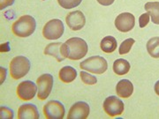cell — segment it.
Here are the masks:
<instances>
[{
    "mask_svg": "<svg viewBox=\"0 0 159 119\" xmlns=\"http://www.w3.org/2000/svg\"><path fill=\"white\" fill-rule=\"evenodd\" d=\"M36 29V21L31 15H23L12 24L11 31L18 37H29Z\"/></svg>",
    "mask_w": 159,
    "mask_h": 119,
    "instance_id": "obj_1",
    "label": "cell"
},
{
    "mask_svg": "<svg viewBox=\"0 0 159 119\" xmlns=\"http://www.w3.org/2000/svg\"><path fill=\"white\" fill-rule=\"evenodd\" d=\"M66 43L69 50L68 58L71 60H80L84 57L88 53L89 46L85 41L80 37H72Z\"/></svg>",
    "mask_w": 159,
    "mask_h": 119,
    "instance_id": "obj_2",
    "label": "cell"
},
{
    "mask_svg": "<svg viewBox=\"0 0 159 119\" xmlns=\"http://www.w3.org/2000/svg\"><path fill=\"white\" fill-rule=\"evenodd\" d=\"M80 67L81 70L88 71L91 73L102 74L108 69V63L104 57L94 56L82 61L80 64Z\"/></svg>",
    "mask_w": 159,
    "mask_h": 119,
    "instance_id": "obj_3",
    "label": "cell"
},
{
    "mask_svg": "<svg viewBox=\"0 0 159 119\" xmlns=\"http://www.w3.org/2000/svg\"><path fill=\"white\" fill-rule=\"evenodd\" d=\"M31 67L30 61L27 57L18 56L13 57L10 63V74L14 79H20L29 73Z\"/></svg>",
    "mask_w": 159,
    "mask_h": 119,
    "instance_id": "obj_4",
    "label": "cell"
},
{
    "mask_svg": "<svg viewBox=\"0 0 159 119\" xmlns=\"http://www.w3.org/2000/svg\"><path fill=\"white\" fill-rule=\"evenodd\" d=\"M65 27L58 19H53L46 23L43 29V35L47 40L59 39L64 34Z\"/></svg>",
    "mask_w": 159,
    "mask_h": 119,
    "instance_id": "obj_5",
    "label": "cell"
},
{
    "mask_svg": "<svg viewBox=\"0 0 159 119\" xmlns=\"http://www.w3.org/2000/svg\"><path fill=\"white\" fill-rule=\"evenodd\" d=\"M43 53L45 55L55 57L58 62H62L66 58H68L69 50L66 42H52L46 46Z\"/></svg>",
    "mask_w": 159,
    "mask_h": 119,
    "instance_id": "obj_6",
    "label": "cell"
},
{
    "mask_svg": "<svg viewBox=\"0 0 159 119\" xmlns=\"http://www.w3.org/2000/svg\"><path fill=\"white\" fill-rule=\"evenodd\" d=\"M103 110L105 111V113L111 117H114L116 116H119L124 112L125 109V105L124 102H122L120 99H119L117 96L107 97L102 104Z\"/></svg>",
    "mask_w": 159,
    "mask_h": 119,
    "instance_id": "obj_7",
    "label": "cell"
},
{
    "mask_svg": "<svg viewBox=\"0 0 159 119\" xmlns=\"http://www.w3.org/2000/svg\"><path fill=\"white\" fill-rule=\"evenodd\" d=\"M53 77L49 73L41 75L36 80V84L38 86L37 97L41 101L46 100L51 94L53 87Z\"/></svg>",
    "mask_w": 159,
    "mask_h": 119,
    "instance_id": "obj_8",
    "label": "cell"
},
{
    "mask_svg": "<svg viewBox=\"0 0 159 119\" xmlns=\"http://www.w3.org/2000/svg\"><path fill=\"white\" fill-rule=\"evenodd\" d=\"M44 117L48 119H63L66 109L62 103L58 101H49L43 106Z\"/></svg>",
    "mask_w": 159,
    "mask_h": 119,
    "instance_id": "obj_9",
    "label": "cell"
},
{
    "mask_svg": "<svg viewBox=\"0 0 159 119\" xmlns=\"http://www.w3.org/2000/svg\"><path fill=\"white\" fill-rule=\"evenodd\" d=\"M37 84H34L31 80H25L20 82L17 87L18 97L22 101H29L34 99L37 91Z\"/></svg>",
    "mask_w": 159,
    "mask_h": 119,
    "instance_id": "obj_10",
    "label": "cell"
},
{
    "mask_svg": "<svg viewBox=\"0 0 159 119\" xmlns=\"http://www.w3.org/2000/svg\"><path fill=\"white\" fill-rule=\"evenodd\" d=\"M135 18L130 12H122L115 20V27L122 33H127L134 28Z\"/></svg>",
    "mask_w": 159,
    "mask_h": 119,
    "instance_id": "obj_11",
    "label": "cell"
},
{
    "mask_svg": "<svg viewBox=\"0 0 159 119\" xmlns=\"http://www.w3.org/2000/svg\"><path fill=\"white\" fill-rule=\"evenodd\" d=\"M66 22L69 27V29L74 31H78L83 29L85 26V15L80 11H71L66 17Z\"/></svg>",
    "mask_w": 159,
    "mask_h": 119,
    "instance_id": "obj_12",
    "label": "cell"
},
{
    "mask_svg": "<svg viewBox=\"0 0 159 119\" xmlns=\"http://www.w3.org/2000/svg\"><path fill=\"white\" fill-rule=\"evenodd\" d=\"M90 112L89 105L85 102H77L70 108L67 118L86 119Z\"/></svg>",
    "mask_w": 159,
    "mask_h": 119,
    "instance_id": "obj_13",
    "label": "cell"
},
{
    "mask_svg": "<svg viewBox=\"0 0 159 119\" xmlns=\"http://www.w3.org/2000/svg\"><path fill=\"white\" fill-rule=\"evenodd\" d=\"M40 117L36 106L31 103L23 104L18 110V118L20 119H38Z\"/></svg>",
    "mask_w": 159,
    "mask_h": 119,
    "instance_id": "obj_14",
    "label": "cell"
},
{
    "mask_svg": "<svg viewBox=\"0 0 159 119\" xmlns=\"http://www.w3.org/2000/svg\"><path fill=\"white\" fill-rule=\"evenodd\" d=\"M116 93L119 97L127 99L134 93V85L128 79H121L116 86Z\"/></svg>",
    "mask_w": 159,
    "mask_h": 119,
    "instance_id": "obj_15",
    "label": "cell"
},
{
    "mask_svg": "<svg viewBox=\"0 0 159 119\" xmlns=\"http://www.w3.org/2000/svg\"><path fill=\"white\" fill-rule=\"evenodd\" d=\"M59 79L64 83H71L77 78V71L72 66H64L59 71Z\"/></svg>",
    "mask_w": 159,
    "mask_h": 119,
    "instance_id": "obj_16",
    "label": "cell"
},
{
    "mask_svg": "<svg viewBox=\"0 0 159 119\" xmlns=\"http://www.w3.org/2000/svg\"><path fill=\"white\" fill-rule=\"evenodd\" d=\"M131 65L129 62L123 58H119L113 63V72L119 76H123L128 73Z\"/></svg>",
    "mask_w": 159,
    "mask_h": 119,
    "instance_id": "obj_17",
    "label": "cell"
},
{
    "mask_svg": "<svg viewBox=\"0 0 159 119\" xmlns=\"http://www.w3.org/2000/svg\"><path fill=\"white\" fill-rule=\"evenodd\" d=\"M117 46H118V42L117 40L115 39L113 36H105L104 38H102L100 43V48L103 52L105 53H112L117 50Z\"/></svg>",
    "mask_w": 159,
    "mask_h": 119,
    "instance_id": "obj_18",
    "label": "cell"
},
{
    "mask_svg": "<svg viewBox=\"0 0 159 119\" xmlns=\"http://www.w3.org/2000/svg\"><path fill=\"white\" fill-rule=\"evenodd\" d=\"M154 24L159 25V2H148L144 6Z\"/></svg>",
    "mask_w": 159,
    "mask_h": 119,
    "instance_id": "obj_19",
    "label": "cell"
},
{
    "mask_svg": "<svg viewBox=\"0 0 159 119\" xmlns=\"http://www.w3.org/2000/svg\"><path fill=\"white\" fill-rule=\"evenodd\" d=\"M147 51L150 57L159 58V37H152L147 42Z\"/></svg>",
    "mask_w": 159,
    "mask_h": 119,
    "instance_id": "obj_20",
    "label": "cell"
},
{
    "mask_svg": "<svg viewBox=\"0 0 159 119\" xmlns=\"http://www.w3.org/2000/svg\"><path fill=\"white\" fill-rule=\"evenodd\" d=\"M134 42H135V41L133 38H128V39L125 40L119 46V54L120 55H125V54L129 53L133 45L134 44Z\"/></svg>",
    "mask_w": 159,
    "mask_h": 119,
    "instance_id": "obj_21",
    "label": "cell"
},
{
    "mask_svg": "<svg viewBox=\"0 0 159 119\" xmlns=\"http://www.w3.org/2000/svg\"><path fill=\"white\" fill-rule=\"evenodd\" d=\"M80 79L85 85H95L97 82V77L87 73L84 70L80 72Z\"/></svg>",
    "mask_w": 159,
    "mask_h": 119,
    "instance_id": "obj_22",
    "label": "cell"
},
{
    "mask_svg": "<svg viewBox=\"0 0 159 119\" xmlns=\"http://www.w3.org/2000/svg\"><path fill=\"white\" fill-rule=\"evenodd\" d=\"M82 0H57L58 5L65 9H72L80 5Z\"/></svg>",
    "mask_w": 159,
    "mask_h": 119,
    "instance_id": "obj_23",
    "label": "cell"
},
{
    "mask_svg": "<svg viewBox=\"0 0 159 119\" xmlns=\"http://www.w3.org/2000/svg\"><path fill=\"white\" fill-rule=\"evenodd\" d=\"M0 115L1 119H12L13 118V111L11 108L2 106L0 108Z\"/></svg>",
    "mask_w": 159,
    "mask_h": 119,
    "instance_id": "obj_24",
    "label": "cell"
},
{
    "mask_svg": "<svg viewBox=\"0 0 159 119\" xmlns=\"http://www.w3.org/2000/svg\"><path fill=\"white\" fill-rule=\"evenodd\" d=\"M149 19H150V16H149L148 12L142 14L139 18V26H140V28H142V29L145 28L149 22Z\"/></svg>",
    "mask_w": 159,
    "mask_h": 119,
    "instance_id": "obj_25",
    "label": "cell"
},
{
    "mask_svg": "<svg viewBox=\"0 0 159 119\" xmlns=\"http://www.w3.org/2000/svg\"><path fill=\"white\" fill-rule=\"evenodd\" d=\"M15 0H0V10H4L5 8L13 5Z\"/></svg>",
    "mask_w": 159,
    "mask_h": 119,
    "instance_id": "obj_26",
    "label": "cell"
},
{
    "mask_svg": "<svg viewBox=\"0 0 159 119\" xmlns=\"http://www.w3.org/2000/svg\"><path fill=\"white\" fill-rule=\"evenodd\" d=\"M97 2L103 6H109L112 5L115 0H97Z\"/></svg>",
    "mask_w": 159,
    "mask_h": 119,
    "instance_id": "obj_27",
    "label": "cell"
},
{
    "mask_svg": "<svg viewBox=\"0 0 159 119\" xmlns=\"http://www.w3.org/2000/svg\"><path fill=\"white\" fill-rule=\"evenodd\" d=\"M154 90H155V93L159 96V80L156 82L155 86H154Z\"/></svg>",
    "mask_w": 159,
    "mask_h": 119,
    "instance_id": "obj_28",
    "label": "cell"
},
{
    "mask_svg": "<svg viewBox=\"0 0 159 119\" xmlns=\"http://www.w3.org/2000/svg\"><path fill=\"white\" fill-rule=\"evenodd\" d=\"M43 1H45V0H43Z\"/></svg>",
    "mask_w": 159,
    "mask_h": 119,
    "instance_id": "obj_29",
    "label": "cell"
}]
</instances>
